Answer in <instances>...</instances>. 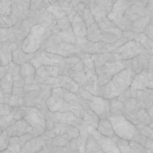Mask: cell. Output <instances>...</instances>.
Segmentation results:
<instances>
[{
	"instance_id": "1",
	"label": "cell",
	"mask_w": 153,
	"mask_h": 153,
	"mask_svg": "<svg viewBox=\"0 0 153 153\" xmlns=\"http://www.w3.org/2000/svg\"><path fill=\"white\" fill-rule=\"evenodd\" d=\"M47 106L51 111L72 112L79 118L82 111L90 108L86 101L78 95L61 88L53 89L47 100Z\"/></svg>"
},
{
	"instance_id": "2",
	"label": "cell",
	"mask_w": 153,
	"mask_h": 153,
	"mask_svg": "<svg viewBox=\"0 0 153 153\" xmlns=\"http://www.w3.org/2000/svg\"><path fill=\"white\" fill-rule=\"evenodd\" d=\"M135 76L132 70L125 69L114 76L108 84L101 86L99 97L109 100L117 98L130 87Z\"/></svg>"
},
{
	"instance_id": "3",
	"label": "cell",
	"mask_w": 153,
	"mask_h": 153,
	"mask_svg": "<svg viewBox=\"0 0 153 153\" xmlns=\"http://www.w3.org/2000/svg\"><path fill=\"white\" fill-rule=\"evenodd\" d=\"M115 134L120 138L136 141L145 146L147 137L140 134L135 125L123 115H111L109 118Z\"/></svg>"
},
{
	"instance_id": "4",
	"label": "cell",
	"mask_w": 153,
	"mask_h": 153,
	"mask_svg": "<svg viewBox=\"0 0 153 153\" xmlns=\"http://www.w3.org/2000/svg\"><path fill=\"white\" fill-rule=\"evenodd\" d=\"M51 34V29L36 25L33 27L30 34L23 42L22 50L27 53L37 52L45 45Z\"/></svg>"
},
{
	"instance_id": "5",
	"label": "cell",
	"mask_w": 153,
	"mask_h": 153,
	"mask_svg": "<svg viewBox=\"0 0 153 153\" xmlns=\"http://www.w3.org/2000/svg\"><path fill=\"white\" fill-rule=\"evenodd\" d=\"M94 65L98 83L101 86L108 84L114 76L126 69L122 62L117 61L115 57L96 63Z\"/></svg>"
},
{
	"instance_id": "6",
	"label": "cell",
	"mask_w": 153,
	"mask_h": 153,
	"mask_svg": "<svg viewBox=\"0 0 153 153\" xmlns=\"http://www.w3.org/2000/svg\"><path fill=\"white\" fill-rule=\"evenodd\" d=\"M76 94L86 101L90 109L94 111L100 120L109 119L111 114L109 100L93 95L80 87Z\"/></svg>"
},
{
	"instance_id": "7",
	"label": "cell",
	"mask_w": 153,
	"mask_h": 153,
	"mask_svg": "<svg viewBox=\"0 0 153 153\" xmlns=\"http://www.w3.org/2000/svg\"><path fill=\"white\" fill-rule=\"evenodd\" d=\"M49 3V1H32L30 10L37 18V25L52 30L57 24V20L47 10Z\"/></svg>"
},
{
	"instance_id": "8",
	"label": "cell",
	"mask_w": 153,
	"mask_h": 153,
	"mask_svg": "<svg viewBox=\"0 0 153 153\" xmlns=\"http://www.w3.org/2000/svg\"><path fill=\"white\" fill-rule=\"evenodd\" d=\"M21 107L23 119L37 131L39 136L43 134L46 131V122L43 111L35 107L25 105Z\"/></svg>"
},
{
	"instance_id": "9",
	"label": "cell",
	"mask_w": 153,
	"mask_h": 153,
	"mask_svg": "<svg viewBox=\"0 0 153 153\" xmlns=\"http://www.w3.org/2000/svg\"><path fill=\"white\" fill-rule=\"evenodd\" d=\"M40 50L64 58L73 57L78 53L75 45L58 42L50 38L45 45Z\"/></svg>"
},
{
	"instance_id": "10",
	"label": "cell",
	"mask_w": 153,
	"mask_h": 153,
	"mask_svg": "<svg viewBox=\"0 0 153 153\" xmlns=\"http://www.w3.org/2000/svg\"><path fill=\"white\" fill-rule=\"evenodd\" d=\"M53 89L36 90L27 93L24 96L25 105L35 107L43 111L48 109L47 100L51 96Z\"/></svg>"
},
{
	"instance_id": "11",
	"label": "cell",
	"mask_w": 153,
	"mask_h": 153,
	"mask_svg": "<svg viewBox=\"0 0 153 153\" xmlns=\"http://www.w3.org/2000/svg\"><path fill=\"white\" fill-rule=\"evenodd\" d=\"M65 58L58 55L39 50L36 53V56L30 62L36 70L44 66L63 67Z\"/></svg>"
},
{
	"instance_id": "12",
	"label": "cell",
	"mask_w": 153,
	"mask_h": 153,
	"mask_svg": "<svg viewBox=\"0 0 153 153\" xmlns=\"http://www.w3.org/2000/svg\"><path fill=\"white\" fill-rule=\"evenodd\" d=\"M37 19L35 15L31 11V16L29 17L16 24L13 28L16 38V43L17 44L22 45L23 42L30 34L33 27L37 25Z\"/></svg>"
},
{
	"instance_id": "13",
	"label": "cell",
	"mask_w": 153,
	"mask_h": 153,
	"mask_svg": "<svg viewBox=\"0 0 153 153\" xmlns=\"http://www.w3.org/2000/svg\"><path fill=\"white\" fill-rule=\"evenodd\" d=\"M142 51L140 43L132 40L121 46L112 53L116 57L117 61L122 62L134 59Z\"/></svg>"
},
{
	"instance_id": "14",
	"label": "cell",
	"mask_w": 153,
	"mask_h": 153,
	"mask_svg": "<svg viewBox=\"0 0 153 153\" xmlns=\"http://www.w3.org/2000/svg\"><path fill=\"white\" fill-rule=\"evenodd\" d=\"M31 1H12L10 18L13 27L17 23L21 22L31 16L30 5Z\"/></svg>"
},
{
	"instance_id": "15",
	"label": "cell",
	"mask_w": 153,
	"mask_h": 153,
	"mask_svg": "<svg viewBox=\"0 0 153 153\" xmlns=\"http://www.w3.org/2000/svg\"><path fill=\"white\" fill-rule=\"evenodd\" d=\"M87 131L89 134L94 136L105 153H121L116 143L111 139L100 134L97 129L92 126H88Z\"/></svg>"
},
{
	"instance_id": "16",
	"label": "cell",
	"mask_w": 153,
	"mask_h": 153,
	"mask_svg": "<svg viewBox=\"0 0 153 153\" xmlns=\"http://www.w3.org/2000/svg\"><path fill=\"white\" fill-rule=\"evenodd\" d=\"M106 43L104 42H92L88 40L86 37L79 38L76 37V45L78 51H82L91 55L101 53V50Z\"/></svg>"
},
{
	"instance_id": "17",
	"label": "cell",
	"mask_w": 153,
	"mask_h": 153,
	"mask_svg": "<svg viewBox=\"0 0 153 153\" xmlns=\"http://www.w3.org/2000/svg\"><path fill=\"white\" fill-rule=\"evenodd\" d=\"M7 131L12 137H19L31 133L34 137H39L37 131L24 119L18 121L14 125L7 129Z\"/></svg>"
},
{
	"instance_id": "18",
	"label": "cell",
	"mask_w": 153,
	"mask_h": 153,
	"mask_svg": "<svg viewBox=\"0 0 153 153\" xmlns=\"http://www.w3.org/2000/svg\"><path fill=\"white\" fill-rule=\"evenodd\" d=\"M9 73L11 74L13 77L14 80L13 87H25V81L20 74V65L12 61L7 66H1V79Z\"/></svg>"
},
{
	"instance_id": "19",
	"label": "cell",
	"mask_w": 153,
	"mask_h": 153,
	"mask_svg": "<svg viewBox=\"0 0 153 153\" xmlns=\"http://www.w3.org/2000/svg\"><path fill=\"white\" fill-rule=\"evenodd\" d=\"M47 137L45 132L41 136L31 139L22 146L20 153H36L44 149Z\"/></svg>"
},
{
	"instance_id": "20",
	"label": "cell",
	"mask_w": 153,
	"mask_h": 153,
	"mask_svg": "<svg viewBox=\"0 0 153 153\" xmlns=\"http://www.w3.org/2000/svg\"><path fill=\"white\" fill-rule=\"evenodd\" d=\"M11 107V111L9 113L1 116V132L14 125L18 121L23 119L21 107Z\"/></svg>"
},
{
	"instance_id": "21",
	"label": "cell",
	"mask_w": 153,
	"mask_h": 153,
	"mask_svg": "<svg viewBox=\"0 0 153 153\" xmlns=\"http://www.w3.org/2000/svg\"><path fill=\"white\" fill-rule=\"evenodd\" d=\"M50 38L54 41L75 45L76 42V36L74 34L71 27L67 30H59L53 28L51 36Z\"/></svg>"
},
{
	"instance_id": "22",
	"label": "cell",
	"mask_w": 153,
	"mask_h": 153,
	"mask_svg": "<svg viewBox=\"0 0 153 153\" xmlns=\"http://www.w3.org/2000/svg\"><path fill=\"white\" fill-rule=\"evenodd\" d=\"M124 117L136 126L139 125L149 126L153 121V119L150 117L145 109L134 114H126Z\"/></svg>"
},
{
	"instance_id": "23",
	"label": "cell",
	"mask_w": 153,
	"mask_h": 153,
	"mask_svg": "<svg viewBox=\"0 0 153 153\" xmlns=\"http://www.w3.org/2000/svg\"><path fill=\"white\" fill-rule=\"evenodd\" d=\"M17 47V44L16 42L11 44L8 42H1V66H7L12 61L13 52L16 50Z\"/></svg>"
},
{
	"instance_id": "24",
	"label": "cell",
	"mask_w": 153,
	"mask_h": 153,
	"mask_svg": "<svg viewBox=\"0 0 153 153\" xmlns=\"http://www.w3.org/2000/svg\"><path fill=\"white\" fill-rule=\"evenodd\" d=\"M36 69L31 62L20 65V74L25 81V85H33L35 79Z\"/></svg>"
},
{
	"instance_id": "25",
	"label": "cell",
	"mask_w": 153,
	"mask_h": 153,
	"mask_svg": "<svg viewBox=\"0 0 153 153\" xmlns=\"http://www.w3.org/2000/svg\"><path fill=\"white\" fill-rule=\"evenodd\" d=\"M64 88L76 94L78 92L80 87L68 76L62 75L56 77L55 88Z\"/></svg>"
},
{
	"instance_id": "26",
	"label": "cell",
	"mask_w": 153,
	"mask_h": 153,
	"mask_svg": "<svg viewBox=\"0 0 153 153\" xmlns=\"http://www.w3.org/2000/svg\"><path fill=\"white\" fill-rule=\"evenodd\" d=\"M97 130L100 134L111 139L115 143L120 139L114 132L112 125L109 119L100 120Z\"/></svg>"
},
{
	"instance_id": "27",
	"label": "cell",
	"mask_w": 153,
	"mask_h": 153,
	"mask_svg": "<svg viewBox=\"0 0 153 153\" xmlns=\"http://www.w3.org/2000/svg\"><path fill=\"white\" fill-rule=\"evenodd\" d=\"M36 56L35 53H27L23 51L22 45H18L13 53L12 61L19 65L29 62Z\"/></svg>"
},
{
	"instance_id": "28",
	"label": "cell",
	"mask_w": 153,
	"mask_h": 153,
	"mask_svg": "<svg viewBox=\"0 0 153 153\" xmlns=\"http://www.w3.org/2000/svg\"><path fill=\"white\" fill-rule=\"evenodd\" d=\"M71 26L73 32L77 37L83 38L87 36L88 28L81 17L78 15L74 18L71 22Z\"/></svg>"
},
{
	"instance_id": "29",
	"label": "cell",
	"mask_w": 153,
	"mask_h": 153,
	"mask_svg": "<svg viewBox=\"0 0 153 153\" xmlns=\"http://www.w3.org/2000/svg\"><path fill=\"white\" fill-rule=\"evenodd\" d=\"M64 74V67H52L44 66L36 70V75L44 77L46 76L56 77Z\"/></svg>"
},
{
	"instance_id": "30",
	"label": "cell",
	"mask_w": 153,
	"mask_h": 153,
	"mask_svg": "<svg viewBox=\"0 0 153 153\" xmlns=\"http://www.w3.org/2000/svg\"><path fill=\"white\" fill-rule=\"evenodd\" d=\"M87 38L92 42H104L105 33L101 31L96 22L88 29Z\"/></svg>"
},
{
	"instance_id": "31",
	"label": "cell",
	"mask_w": 153,
	"mask_h": 153,
	"mask_svg": "<svg viewBox=\"0 0 153 153\" xmlns=\"http://www.w3.org/2000/svg\"><path fill=\"white\" fill-rule=\"evenodd\" d=\"M62 10L69 19L71 23L78 15L75 10V4L73 1H58Z\"/></svg>"
},
{
	"instance_id": "32",
	"label": "cell",
	"mask_w": 153,
	"mask_h": 153,
	"mask_svg": "<svg viewBox=\"0 0 153 153\" xmlns=\"http://www.w3.org/2000/svg\"><path fill=\"white\" fill-rule=\"evenodd\" d=\"M14 86V80L11 74H7L1 79V92L6 94H11Z\"/></svg>"
},
{
	"instance_id": "33",
	"label": "cell",
	"mask_w": 153,
	"mask_h": 153,
	"mask_svg": "<svg viewBox=\"0 0 153 153\" xmlns=\"http://www.w3.org/2000/svg\"><path fill=\"white\" fill-rule=\"evenodd\" d=\"M1 42L13 43L16 42V38L13 31V27L10 28H1L0 29Z\"/></svg>"
},
{
	"instance_id": "34",
	"label": "cell",
	"mask_w": 153,
	"mask_h": 153,
	"mask_svg": "<svg viewBox=\"0 0 153 153\" xmlns=\"http://www.w3.org/2000/svg\"><path fill=\"white\" fill-rule=\"evenodd\" d=\"M109 101L111 115H123V112L126 110L124 103L119 101L117 98L109 100Z\"/></svg>"
},
{
	"instance_id": "35",
	"label": "cell",
	"mask_w": 153,
	"mask_h": 153,
	"mask_svg": "<svg viewBox=\"0 0 153 153\" xmlns=\"http://www.w3.org/2000/svg\"><path fill=\"white\" fill-rule=\"evenodd\" d=\"M85 153H105L93 135L89 134L87 141Z\"/></svg>"
},
{
	"instance_id": "36",
	"label": "cell",
	"mask_w": 153,
	"mask_h": 153,
	"mask_svg": "<svg viewBox=\"0 0 153 153\" xmlns=\"http://www.w3.org/2000/svg\"><path fill=\"white\" fill-rule=\"evenodd\" d=\"M75 56L82 60L85 67L88 68L93 72H96L95 67L92 59V55L82 51H79Z\"/></svg>"
},
{
	"instance_id": "37",
	"label": "cell",
	"mask_w": 153,
	"mask_h": 153,
	"mask_svg": "<svg viewBox=\"0 0 153 153\" xmlns=\"http://www.w3.org/2000/svg\"><path fill=\"white\" fill-rule=\"evenodd\" d=\"M80 17L85 22L88 29L96 23L95 19L93 13L86 5H85V8L84 12Z\"/></svg>"
},
{
	"instance_id": "38",
	"label": "cell",
	"mask_w": 153,
	"mask_h": 153,
	"mask_svg": "<svg viewBox=\"0 0 153 153\" xmlns=\"http://www.w3.org/2000/svg\"><path fill=\"white\" fill-rule=\"evenodd\" d=\"M116 143L121 153H135L128 140L120 138Z\"/></svg>"
},
{
	"instance_id": "39",
	"label": "cell",
	"mask_w": 153,
	"mask_h": 153,
	"mask_svg": "<svg viewBox=\"0 0 153 153\" xmlns=\"http://www.w3.org/2000/svg\"><path fill=\"white\" fill-rule=\"evenodd\" d=\"M12 1H0V12L1 15L4 16H10L11 12Z\"/></svg>"
},
{
	"instance_id": "40",
	"label": "cell",
	"mask_w": 153,
	"mask_h": 153,
	"mask_svg": "<svg viewBox=\"0 0 153 153\" xmlns=\"http://www.w3.org/2000/svg\"><path fill=\"white\" fill-rule=\"evenodd\" d=\"M11 136L9 132L6 130L1 132V151L6 150L8 146Z\"/></svg>"
},
{
	"instance_id": "41",
	"label": "cell",
	"mask_w": 153,
	"mask_h": 153,
	"mask_svg": "<svg viewBox=\"0 0 153 153\" xmlns=\"http://www.w3.org/2000/svg\"><path fill=\"white\" fill-rule=\"evenodd\" d=\"M141 135L153 140V128L146 125L136 126Z\"/></svg>"
},
{
	"instance_id": "42",
	"label": "cell",
	"mask_w": 153,
	"mask_h": 153,
	"mask_svg": "<svg viewBox=\"0 0 153 153\" xmlns=\"http://www.w3.org/2000/svg\"><path fill=\"white\" fill-rule=\"evenodd\" d=\"M129 143L135 153H151L149 149H147L145 146H142L136 141L131 140L129 141Z\"/></svg>"
},
{
	"instance_id": "43",
	"label": "cell",
	"mask_w": 153,
	"mask_h": 153,
	"mask_svg": "<svg viewBox=\"0 0 153 153\" xmlns=\"http://www.w3.org/2000/svg\"><path fill=\"white\" fill-rule=\"evenodd\" d=\"M0 20L1 28H8L13 27V23L10 16L0 15Z\"/></svg>"
},
{
	"instance_id": "44",
	"label": "cell",
	"mask_w": 153,
	"mask_h": 153,
	"mask_svg": "<svg viewBox=\"0 0 153 153\" xmlns=\"http://www.w3.org/2000/svg\"><path fill=\"white\" fill-rule=\"evenodd\" d=\"M145 146L149 149L151 153H153V140L147 138L146 141Z\"/></svg>"
},
{
	"instance_id": "45",
	"label": "cell",
	"mask_w": 153,
	"mask_h": 153,
	"mask_svg": "<svg viewBox=\"0 0 153 153\" xmlns=\"http://www.w3.org/2000/svg\"><path fill=\"white\" fill-rule=\"evenodd\" d=\"M46 153V152H45V151L44 149H42V150H40V151H39V152H37V153Z\"/></svg>"
},
{
	"instance_id": "46",
	"label": "cell",
	"mask_w": 153,
	"mask_h": 153,
	"mask_svg": "<svg viewBox=\"0 0 153 153\" xmlns=\"http://www.w3.org/2000/svg\"><path fill=\"white\" fill-rule=\"evenodd\" d=\"M149 126H150V127H151V128H153V123L151 124V125H150Z\"/></svg>"
}]
</instances>
